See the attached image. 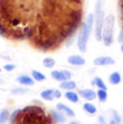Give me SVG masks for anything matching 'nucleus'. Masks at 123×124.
<instances>
[{"label": "nucleus", "mask_w": 123, "mask_h": 124, "mask_svg": "<svg viewBox=\"0 0 123 124\" xmlns=\"http://www.w3.org/2000/svg\"><path fill=\"white\" fill-rule=\"evenodd\" d=\"M79 95L82 98L86 99V101H94L96 98V93L91 89H84V90H80L79 91Z\"/></svg>", "instance_id": "0eeeda50"}, {"label": "nucleus", "mask_w": 123, "mask_h": 124, "mask_svg": "<svg viewBox=\"0 0 123 124\" xmlns=\"http://www.w3.org/2000/svg\"><path fill=\"white\" fill-rule=\"evenodd\" d=\"M93 21L94 16L93 14H89L85 20V22L82 24L81 29H80L79 36H78V47L81 52L86 51V45H87V40H89L90 34L92 30V26H93Z\"/></svg>", "instance_id": "7ed1b4c3"}, {"label": "nucleus", "mask_w": 123, "mask_h": 124, "mask_svg": "<svg viewBox=\"0 0 123 124\" xmlns=\"http://www.w3.org/2000/svg\"><path fill=\"white\" fill-rule=\"evenodd\" d=\"M51 114H46L39 106H27L20 111L14 124H52Z\"/></svg>", "instance_id": "f03ea898"}, {"label": "nucleus", "mask_w": 123, "mask_h": 124, "mask_svg": "<svg viewBox=\"0 0 123 124\" xmlns=\"http://www.w3.org/2000/svg\"><path fill=\"white\" fill-rule=\"evenodd\" d=\"M56 108H57V110L61 111V112H65L68 116H75L74 110H72L71 108H69L68 106H66V105L62 104V102H58V104L56 105Z\"/></svg>", "instance_id": "9d476101"}, {"label": "nucleus", "mask_w": 123, "mask_h": 124, "mask_svg": "<svg viewBox=\"0 0 123 124\" xmlns=\"http://www.w3.org/2000/svg\"><path fill=\"white\" fill-rule=\"evenodd\" d=\"M20 111H21V110H15V111H14V112L12 113V116H11V119H10L11 124H14V122L16 121V118H17V116H18V113H20Z\"/></svg>", "instance_id": "393cba45"}, {"label": "nucleus", "mask_w": 123, "mask_h": 124, "mask_svg": "<svg viewBox=\"0 0 123 124\" xmlns=\"http://www.w3.org/2000/svg\"><path fill=\"white\" fill-rule=\"evenodd\" d=\"M67 61H68V63L74 66H81L85 64V59L80 55H70L68 57Z\"/></svg>", "instance_id": "6e6552de"}, {"label": "nucleus", "mask_w": 123, "mask_h": 124, "mask_svg": "<svg viewBox=\"0 0 123 124\" xmlns=\"http://www.w3.org/2000/svg\"><path fill=\"white\" fill-rule=\"evenodd\" d=\"M17 81L23 85H32L34 84V80H32V78H30L29 76H26V75L20 76V77L17 78Z\"/></svg>", "instance_id": "f8f14e48"}, {"label": "nucleus", "mask_w": 123, "mask_h": 124, "mask_svg": "<svg viewBox=\"0 0 123 124\" xmlns=\"http://www.w3.org/2000/svg\"><path fill=\"white\" fill-rule=\"evenodd\" d=\"M60 86H61V89L67 90V91H72L76 86H77V84H76L75 81H71V80H66V81H64V82H61Z\"/></svg>", "instance_id": "9b49d317"}, {"label": "nucleus", "mask_w": 123, "mask_h": 124, "mask_svg": "<svg viewBox=\"0 0 123 124\" xmlns=\"http://www.w3.org/2000/svg\"><path fill=\"white\" fill-rule=\"evenodd\" d=\"M83 109L85 112H87L89 114H95L96 112V107L94 106L93 104H91V102H85V104L83 105Z\"/></svg>", "instance_id": "a211bd4d"}, {"label": "nucleus", "mask_w": 123, "mask_h": 124, "mask_svg": "<svg viewBox=\"0 0 123 124\" xmlns=\"http://www.w3.org/2000/svg\"><path fill=\"white\" fill-rule=\"evenodd\" d=\"M51 76H52V78H53L54 80L61 81V82H64V81L67 80V79L65 78V76H64V73L62 72V71H60V70H54V71H52Z\"/></svg>", "instance_id": "dca6fc26"}, {"label": "nucleus", "mask_w": 123, "mask_h": 124, "mask_svg": "<svg viewBox=\"0 0 123 124\" xmlns=\"http://www.w3.org/2000/svg\"><path fill=\"white\" fill-rule=\"evenodd\" d=\"M97 124H98V123H97Z\"/></svg>", "instance_id": "f704fd0d"}, {"label": "nucleus", "mask_w": 123, "mask_h": 124, "mask_svg": "<svg viewBox=\"0 0 123 124\" xmlns=\"http://www.w3.org/2000/svg\"><path fill=\"white\" fill-rule=\"evenodd\" d=\"M43 65L46 68H52L55 65V61L53 58H51V57H46V58L43 59Z\"/></svg>", "instance_id": "4be33fe9"}, {"label": "nucleus", "mask_w": 123, "mask_h": 124, "mask_svg": "<svg viewBox=\"0 0 123 124\" xmlns=\"http://www.w3.org/2000/svg\"><path fill=\"white\" fill-rule=\"evenodd\" d=\"M54 97H55V98H61L62 93L60 92V91H57V90H54Z\"/></svg>", "instance_id": "c85d7f7f"}, {"label": "nucleus", "mask_w": 123, "mask_h": 124, "mask_svg": "<svg viewBox=\"0 0 123 124\" xmlns=\"http://www.w3.org/2000/svg\"><path fill=\"white\" fill-rule=\"evenodd\" d=\"M121 51H122V53H123V43H122V45H121Z\"/></svg>", "instance_id": "2f4dec72"}, {"label": "nucleus", "mask_w": 123, "mask_h": 124, "mask_svg": "<svg viewBox=\"0 0 123 124\" xmlns=\"http://www.w3.org/2000/svg\"><path fill=\"white\" fill-rule=\"evenodd\" d=\"M4 69H6V70L7 71H12L13 70V69L14 68H15V66H14L13 65V64H7V65L6 66H4V67H3Z\"/></svg>", "instance_id": "a878e982"}, {"label": "nucleus", "mask_w": 123, "mask_h": 124, "mask_svg": "<svg viewBox=\"0 0 123 124\" xmlns=\"http://www.w3.org/2000/svg\"><path fill=\"white\" fill-rule=\"evenodd\" d=\"M31 75H32V77H34V79L36 81H44L46 80V76H44L43 73L37 71V70H32Z\"/></svg>", "instance_id": "412c9836"}, {"label": "nucleus", "mask_w": 123, "mask_h": 124, "mask_svg": "<svg viewBox=\"0 0 123 124\" xmlns=\"http://www.w3.org/2000/svg\"><path fill=\"white\" fill-rule=\"evenodd\" d=\"M115 18L113 15H108L104 21L103 26V41L106 46H110L113 42V28Z\"/></svg>", "instance_id": "20e7f679"}, {"label": "nucleus", "mask_w": 123, "mask_h": 124, "mask_svg": "<svg viewBox=\"0 0 123 124\" xmlns=\"http://www.w3.org/2000/svg\"><path fill=\"white\" fill-rule=\"evenodd\" d=\"M113 64H115V59L110 56H99L94 59V65L96 66H108Z\"/></svg>", "instance_id": "423d86ee"}, {"label": "nucleus", "mask_w": 123, "mask_h": 124, "mask_svg": "<svg viewBox=\"0 0 123 124\" xmlns=\"http://www.w3.org/2000/svg\"><path fill=\"white\" fill-rule=\"evenodd\" d=\"M51 116H52V120L56 123H65L66 121V118L61 111H55V110H52L51 111Z\"/></svg>", "instance_id": "1a4fd4ad"}, {"label": "nucleus", "mask_w": 123, "mask_h": 124, "mask_svg": "<svg viewBox=\"0 0 123 124\" xmlns=\"http://www.w3.org/2000/svg\"><path fill=\"white\" fill-rule=\"evenodd\" d=\"M70 124H79V123H77V122H71Z\"/></svg>", "instance_id": "473e14b6"}, {"label": "nucleus", "mask_w": 123, "mask_h": 124, "mask_svg": "<svg viewBox=\"0 0 123 124\" xmlns=\"http://www.w3.org/2000/svg\"><path fill=\"white\" fill-rule=\"evenodd\" d=\"M111 116H112V119L117 124H121V116H119V113L117 112L115 110H111Z\"/></svg>", "instance_id": "5701e85b"}, {"label": "nucleus", "mask_w": 123, "mask_h": 124, "mask_svg": "<svg viewBox=\"0 0 123 124\" xmlns=\"http://www.w3.org/2000/svg\"><path fill=\"white\" fill-rule=\"evenodd\" d=\"M41 97L46 101H53L55 97H54V90H44L43 92L41 93Z\"/></svg>", "instance_id": "2eb2a0df"}, {"label": "nucleus", "mask_w": 123, "mask_h": 124, "mask_svg": "<svg viewBox=\"0 0 123 124\" xmlns=\"http://www.w3.org/2000/svg\"><path fill=\"white\" fill-rule=\"evenodd\" d=\"M0 71H1V69H0Z\"/></svg>", "instance_id": "72a5a7b5"}, {"label": "nucleus", "mask_w": 123, "mask_h": 124, "mask_svg": "<svg viewBox=\"0 0 123 124\" xmlns=\"http://www.w3.org/2000/svg\"><path fill=\"white\" fill-rule=\"evenodd\" d=\"M65 97L71 102H78L79 101V95H78L76 92H74V91H67L66 94H65Z\"/></svg>", "instance_id": "4468645a"}, {"label": "nucleus", "mask_w": 123, "mask_h": 124, "mask_svg": "<svg viewBox=\"0 0 123 124\" xmlns=\"http://www.w3.org/2000/svg\"><path fill=\"white\" fill-rule=\"evenodd\" d=\"M98 124H107L105 118H104V116H98Z\"/></svg>", "instance_id": "cd10ccee"}, {"label": "nucleus", "mask_w": 123, "mask_h": 124, "mask_svg": "<svg viewBox=\"0 0 123 124\" xmlns=\"http://www.w3.org/2000/svg\"><path fill=\"white\" fill-rule=\"evenodd\" d=\"M36 0H0V30L13 39L32 35Z\"/></svg>", "instance_id": "f257e3e1"}, {"label": "nucleus", "mask_w": 123, "mask_h": 124, "mask_svg": "<svg viewBox=\"0 0 123 124\" xmlns=\"http://www.w3.org/2000/svg\"><path fill=\"white\" fill-rule=\"evenodd\" d=\"M9 118H10V113H9V111L8 110H2L1 112H0V124L6 123L7 121L9 120Z\"/></svg>", "instance_id": "aec40b11"}, {"label": "nucleus", "mask_w": 123, "mask_h": 124, "mask_svg": "<svg viewBox=\"0 0 123 124\" xmlns=\"http://www.w3.org/2000/svg\"><path fill=\"white\" fill-rule=\"evenodd\" d=\"M109 82L113 85H117L121 82V76H120V73L118 71H115L109 76Z\"/></svg>", "instance_id": "ddd939ff"}, {"label": "nucleus", "mask_w": 123, "mask_h": 124, "mask_svg": "<svg viewBox=\"0 0 123 124\" xmlns=\"http://www.w3.org/2000/svg\"><path fill=\"white\" fill-rule=\"evenodd\" d=\"M92 84H93V85H96V86H97L99 90H105V91H107V86H106L105 82L101 80V78H98V77L94 78V80L92 81Z\"/></svg>", "instance_id": "f3484780"}, {"label": "nucleus", "mask_w": 123, "mask_h": 124, "mask_svg": "<svg viewBox=\"0 0 123 124\" xmlns=\"http://www.w3.org/2000/svg\"><path fill=\"white\" fill-rule=\"evenodd\" d=\"M104 12L100 8V1L96 4V22H95V38L97 41L103 40V26H104Z\"/></svg>", "instance_id": "39448f33"}, {"label": "nucleus", "mask_w": 123, "mask_h": 124, "mask_svg": "<svg viewBox=\"0 0 123 124\" xmlns=\"http://www.w3.org/2000/svg\"><path fill=\"white\" fill-rule=\"evenodd\" d=\"M62 72L64 73V76H65V78L67 80L70 79V77H71V73H70V71H68V70H62Z\"/></svg>", "instance_id": "bb28decb"}, {"label": "nucleus", "mask_w": 123, "mask_h": 124, "mask_svg": "<svg viewBox=\"0 0 123 124\" xmlns=\"http://www.w3.org/2000/svg\"><path fill=\"white\" fill-rule=\"evenodd\" d=\"M28 90L27 89H23V87H16V89H13L11 91L13 95H20V94H24V93H27Z\"/></svg>", "instance_id": "b1692460"}, {"label": "nucleus", "mask_w": 123, "mask_h": 124, "mask_svg": "<svg viewBox=\"0 0 123 124\" xmlns=\"http://www.w3.org/2000/svg\"><path fill=\"white\" fill-rule=\"evenodd\" d=\"M108 124H117V123H115V121H113V120H110V122L108 123Z\"/></svg>", "instance_id": "7c9ffc66"}, {"label": "nucleus", "mask_w": 123, "mask_h": 124, "mask_svg": "<svg viewBox=\"0 0 123 124\" xmlns=\"http://www.w3.org/2000/svg\"><path fill=\"white\" fill-rule=\"evenodd\" d=\"M118 41H119V42H121V43H123V29L121 30V32H120L119 38H118Z\"/></svg>", "instance_id": "c756f323"}, {"label": "nucleus", "mask_w": 123, "mask_h": 124, "mask_svg": "<svg viewBox=\"0 0 123 124\" xmlns=\"http://www.w3.org/2000/svg\"><path fill=\"white\" fill-rule=\"evenodd\" d=\"M96 95H97L98 99H99V101H100L101 102H104V101H107V97H108L107 91H105V90H99V89H98L97 93H96Z\"/></svg>", "instance_id": "6ab92c4d"}]
</instances>
